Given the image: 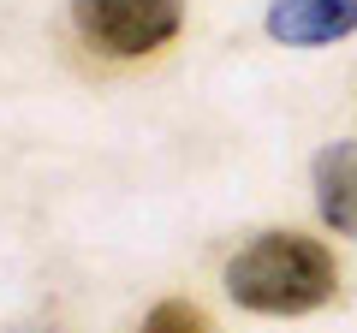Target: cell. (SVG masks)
I'll use <instances>...</instances> for the list:
<instances>
[{"instance_id":"6da1fadb","label":"cell","mask_w":357,"mask_h":333,"mask_svg":"<svg viewBox=\"0 0 357 333\" xmlns=\"http://www.w3.org/2000/svg\"><path fill=\"white\" fill-rule=\"evenodd\" d=\"M340 292V268L304 232H262L227 262V297L256 316H310Z\"/></svg>"},{"instance_id":"7a4b0ae2","label":"cell","mask_w":357,"mask_h":333,"mask_svg":"<svg viewBox=\"0 0 357 333\" xmlns=\"http://www.w3.org/2000/svg\"><path fill=\"white\" fill-rule=\"evenodd\" d=\"M72 24L107 60H137L178 36L185 0H72Z\"/></svg>"},{"instance_id":"3957f363","label":"cell","mask_w":357,"mask_h":333,"mask_svg":"<svg viewBox=\"0 0 357 333\" xmlns=\"http://www.w3.org/2000/svg\"><path fill=\"white\" fill-rule=\"evenodd\" d=\"M262 24L286 48H328L357 30V0H274Z\"/></svg>"},{"instance_id":"277c9868","label":"cell","mask_w":357,"mask_h":333,"mask_svg":"<svg viewBox=\"0 0 357 333\" xmlns=\"http://www.w3.org/2000/svg\"><path fill=\"white\" fill-rule=\"evenodd\" d=\"M310 185H316V215L340 238H357V137L328 143L310 166Z\"/></svg>"},{"instance_id":"5b68a950","label":"cell","mask_w":357,"mask_h":333,"mask_svg":"<svg viewBox=\"0 0 357 333\" xmlns=\"http://www.w3.org/2000/svg\"><path fill=\"white\" fill-rule=\"evenodd\" d=\"M137 333H215V321H208L203 304H185V297H167V304H155L149 316H143Z\"/></svg>"}]
</instances>
